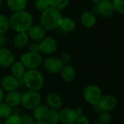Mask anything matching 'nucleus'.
Instances as JSON below:
<instances>
[{
  "instance_id": "38",
  "label": "nucleus",
  "mask_w": 124,
  "mask_h": 124,
  "mask_svg": "<svg viewBox=\"0 0 124 124\" xmlns=\"http://www.w3.org/2000/svg\"><path fill=\"white\" fill-rule=\"evenodd\" d=\"M7 41V38L4 33H0V46H4Z\"/></svg>"
},
{
  "instance_id": "10",
  "label": "nucleus",
  "mask_w": 124,
  "mask_h": 124,
  "mask_svg": "<svg viewBox=\"0 0 124 124\" xmlns=\"http://www.w3.org/2000/svg\"><path fill=\"white\" fill-rule=\"evenodd\" d=\"M96 9L97 13L105 17H110L114 12L111 0H101L96 4Z\"/></svg>"
},
{
  "instance_id": "44",
  "label": "nucleus",
  "mask_w": 124,
  "mask_h": 124,
  "mask_svg": "<svg viewBox=\"0 0 124 124\" xmlns=\"http://www.w3.org/2000/svg\"><path fill=\"white\" fill-rule=\"evenodd\" d=\"M1 1L0 0V7H1Z\"/></svg>"
},
{
  "instance_id": "30",
  "label": "nucleus",
  "mask_w": 124,
  "mask_h": 124,
  "mask_svg": "<svg viewBox=\"0 0 124 124\" xmlns=\"http://www.w3.org/2000/svg\"><path fill=\"white\" fill-rule=\"evenodd\" d=\"M35 7L37 10L40 12H44L49 7V5L47 0H36L35 2Z\"/></svg>"
},
{
  "instance_id": "34",
  "label": "nucleus",
  "mask_w": 124,
  "mask_h": 124,
  "mask_svg": "<svg viewBox=\"0 0 124 124\" xmlns=\"http://www.w3.org/2000/svg\"><path fill=\"white\" fill-rule=\"evenodd\" d=\"M28 52H36L39 53L40 52V46L39 42H34L29 45L28 46Z\"/></svg>"
},
{
  "instance_id": "41",
  "label": "nucleus",
  "mask_w": 124,
  "mask_h": 124,
  "mask_svg": "<svg viewBox=\"0 0 124 124\" xmlns=\"http://www.w3.org/2000/svg\"><path fill=\"white\" fill-rule=\"evenodd\" d=\"M91 1H92L94 4H98L101 0H91Z\"/></svg>"
},
{
  "instance_id": "23",
  "label": "nucleus",
  "mask_w": 124,
  "mask_h": 124,
  "mask_svg": "<svg viewBox=\"0 0 124 124\" xmlns=\"http://www.w3.org/2000/svg\"><path fill=\"white\" fill-rule=\"evenodd\" d=\"M59 27L65 32H70L75 29L76 23L72 18L69 17H62L59 24Z\"/></svg>"
},
{
  "instance_id": "32",
  "label": "nucleus",
  "mask_w": 124,
  "mask_h": 124,
  "mask_svg": "<svg viewBox=\"0 0 124 124\" xmlns=\"http://www.w3.org/2000/svg\"><path fill=\"white\" fill-rule=\"evenodd\" d=\"M20 120L22 124H34L36 121L33 115H31L29 113L23 114L22 116H20Z\"/></svg>"
},
{
  "instance_id": "25",
  "label": "nucleus",
  "mask_w": 124,
  "mask_h": 124,
  "mask_svg": "<svg viewBox=\"0 0 124 124\" xmlns=\"http://www.w3.org/2000/svg\"><path fill=\"white\" fill-rule=\"evenodd\" d=\"M13 108L10 107L5 102L0 103V118H7L11 115H12Z\"/></svg>"
},
{
  "instance_id": "26",
  "label": "nucleus",
  "mask_w": 124,
  "mask_h": 124,
  "mask_svg": "<svg viewBox=\"0 0 124 124\" xmlns=\"http://www.w3.org/2000/svg\"><path fill=\"white\" fill-rule=\"evenodd\" d=\"M49 7L56 9L57 10H61L67 7L69 4V0H47Z\"/></svg>"
},
{
  "instance_id": "13",
  "label": "nucleus",
  "mask_w": 124,
  "mask_h": 124,
  "mask_svg": "<svg viewBox=\"0 0 124 124\" xmlns=\"http://www.w3.org/2000/svg\"><path fill=\"white\" fill-rule=\"evenodd\" d=\"M15 62L13 53L7 48L0 49V66L4 68L10 67Z\"/></svg>"
},
{
  "instance_id": "37",
  "label": "nucleus",
  "mask_w": 124,
  "mask_h": 124,
  "mask_svg": "<svg viewBox=\"0 0 124 124\" xmlns=\"http://www.w3.org/2000/svg\"><path fill=\"white\" fill-rule=\"evenodd\" d=\"M92 110H93L94 113H97L100 114V113H101L102 112V110L100 109V108L98 103H97V104H95V105H92Z\"/></svg>"
},
{
  "instance_id": "15",
  "label": "nucleus",
  "mask_w": 124,
  "mask_h": 124,
  "mask_svg": "<svg viewBox=\"0 0 124 124\" xmlns=\"http://www.w3.org/2000/svg\"><path fill=\"white\" fill-rule=\"evenodd\" d=\"M28 36L36 42H40L43 39L45 38L46 31L41 25L31 26L28 31Z\"/></svg>"
},
{
  "instance_id": "11",
  "label": "nucleus",
  "mask_w": 124,
  "mask_h": 124,
  "mask_svg": "<svg viewBox=\"0 0 124 124\" xmlns=\"http://www.w3.org/2000/svg\"><path fill=\"white\" fill-rule=\"evenodd\" d=\"M39 46L40 52L46 54H49L54 52L57 49V41L52 37H46L39 42Z\"/></svg>"
},
{
  "instance_id": "28",
  "label": "nucleus",
  "mask_w": 124,
  "mask_h": 124,
  "mask_svg": "<svg viewBox=\"0 0 124 124\" xmlns=\"http://www.w3.org/2000/svg\"><path fill=\"white\" fill-rule=\"evenodd\" d=\"M111 119L112 116L110 114V112L104 111L99 114L97 122L101 124H109L111 121Z\"/></svg>"
},
{
  "instance_id": "3",
  "label": "nucleus",
  "mask_w": 124,
  "mask_h": 124,
  "mask_svg": "<svg viewBox=\"0 0 124 124\" xmlns=\"http://www.w3.org/2000/svg\"><path fill=\"white\" fill-rule=\"evenodd\" d=\"M22 79L24 86H25L29 90L39 92L44 85V76L37 69L25 70Z\"/></svg>"
},
{
  "instance_id": "18",
  "label": "nucleus",
  "mask_w": 124,
  "mask_h": 124,
  "mask_svg": "<svg viewBox=\"0 0 124 124\" xmlns=\"http://www.w3.org/2000/svg\"><path fill=\"white\" fill-rule=\"evenodd\" d=\"M80 20H81V24L84 27L92 28L95 25L97 19L93 12L86 10V11L83 12V13L81 14Z\"/></svg>"
},
{
  "instance_id": "14",
  "label": "nucleus",
  "mask_w": 124,
  "mask_h": 124,
  "mask_svg": "<svg viewBox=\"0 0 124 124\" xmlns=\"http://www.w3.org/2000/svg\"><path fill=\"white\" fill-rule=\"evenodd\" d=\"M46 105L52 110H58L62 105V100L61 97L54 92L49 93L46 97Z\"/></svg>"
},
{
  "instance_id": "33",
  "label": "nucleus",
  "mask_w": 124,
  "mask_h": 124,
  "mask_svg": "<svg viewBox=\"0 0 124 124\" xmlns=\"http://www.w3.org/2000/svg\"><path fill=\"white\" fill-rule=\"evenodd\" d=\"M60 60H61V62L63 64V65H68L70 62L71 57H70V54H68L67 52H65V53H62L60 55Z\"/></svg>"
},
{
  "instance_id": "8",
  "label": "nucleus",
  "mask_w": 124,
  "mask_h": 124,
  "mask_svg": "<svg viewBox=\"0 0 124 124\" xmlns=\"http://www.w3.org/2000/svg\"><path fill=\"white\" fill-rule=\"evenodd\" d=\"M98 105L102 112H110L116 108L117 105V100L113 95L111 94L102 95L98 102Z\"/></svg>"
},
{
  "instance_id": "2",
  "label": "nucleus",
  "mask_w": 124,
  "mask_h": 124,
  "mask_svg": "<svg viewBox=\"0 0 124 124\" xmlns=\"http://www.w3.org/2000/svg\"><path fill=\"white\" fill-rule=\"evenodd\" d=\"M62 17V16L60 10L49 7L41 13L40 18V25L45 31L54 30L59 27V24Z\"/></svg>"
},
{
  "instance_id": "19",
  "label": "nucleus",
  "mask_w": 124,
  "mask_h": 124,
  "mask_svg": "<svg viewBox=\"0 0 124 124\" xmlns=\"http://www.w3.org/2000/svg\"><path fill=\"white\" fill-rule=\"evenodd\" d=\"M49 108L46 105L39 104L33 110V116L36 121H44Z\"/></svg>"
},
{
  "instance_id": "1",
  "label": "nucleus",
  "mask_w": 124,
  "mask_h": 124,
  "mask_svg": "<svg viewBox=\"0 0 124 124\" xmlns=\"http://www.w3.org/2000/svg\"><path fill=\"white\" fill-rule=\"evenodd\" d=\"M9 27L15 31L27 32L32 26L33 17L31 14L25 10L14 12L9 18Z\"/></svg>"
},
{
  "instance_id": "5",
  "label": "nucleus",
  "mask_w": 124,
  "mask_h": 124,
  "mask_svg": "<svg viewBox=\"0 0 124 124\" xmlns=\"http://www.w3.org/2000/svg\"><path fill=\"white\" fill-rule=\"evenodd\" d=\"M20 62L25 69H37L41 64L42 58L39 53L28 52L20 55Z\"/></svg>"
},
{
  "instance_id": "43",
  "label": "nucleus",
  "mask_w": 124,
  "mask_h": 124,
  "mask_svg": "<svg viewBox=\"0 0 124 124\" xmlns=\"http://www.w3.org/2000/svg\"><path fill=\"white\" fill-rule=\"evenodd\" d=\"M0 124H1V118H0Z\"/></svg>"
},
{
  "instance_id": "9",
  "label": "nucleus",
  "mask_w": 124,
  "mask_h": 124,
  "mask_svg": "<svg viewBox=\"0 0 124 124\" xmlns=\"http://www.w3.org/2000/svg\"><path fill=\"white\" fill-rule=\"evenodd\" d=\"M0 84H1L0 86L1 87V89L7 92L16 91L19 87L18 79L15 78L12 75L4 76L1 79Z\"/></svg>"
},
{
  "instance_id": "39",
  "label": "nucleus",
  "mask_w": 124,
  "mask_h": 124,
  "mask_svg": "<svg viewBox=\"0 0 124 124\" xmlns=\"http://www.w3.org/2000/svg\"><path fill=\"white\" fill-rule=\"evenodd\" d=\"M4 97V90H3V89H1V87L0 86V103L3 102Z\"/></svg>"
},
{
  "instance_id": "40",
  "label": "nucleus",
  "mask_w": 124,
  "mask_h": 124,
  "mask_svg": "<svg viewBox=\"0 0 124 124\" xmlns=\"http://www.w3.org/2000/svg\"><path fill=\"white\" fill-rule=\"evenodd\" d=\"M34 124H48L45 121H36Z\"/></svg>"
},
{
  "instance_id": "35",
  "label": "nucleus",
  "mask_w": 124,
  "mask_h": 124,
  "mask_svg": "<svg viewBox=\"0 0 124 124\" xmlns=\"http://www.w3.org/2000/svg\"><path fill=\"white\" fill-rule=\"evenodd\" d=\"M74 124H90V122L89 119L84 115H83L81 116L78 117Z\"/></svg>"
},
{
  "instance_id": "6",
  "label": "nucleus",
  "mask_w": 124,
  "mask_h": 124,
  "mask_svg": "<svg viewBox=\"0 0 124 124\" xmlns=\"http://www.w3.org/2000/svg\"><path fill=\"white\" fill-rule=\"evenodd\" d=\"M84 100L91 105L97 104L102 97V89L97 85L90 84L85 87L83 92Z\"/></svg>"
},
{
  "instance_id": "36",
  "label": "nucleus",
  "mask_w": 124,
  "mask_h": 124,
  "mask_svg": "<svg viewBox=\"0 0 124 124\" xmlns=\"http://www.w3.org/2000/svg\"><path fill=\"white\" fill-rule=\"evenodd\" d=\"M73 110H74L75 113L77 115V116H78V117L83 116V115H84V109H83L82 108H81V107L76 108L75 109H73Z\"/></svg>"
},
{
  "instance_id": "20",
  "label": "nucleus",
  "mask_w": 124,
  "mask_h": 124,
  "mask_svg": "<svg viewBox=\"0 0 124 124\" xmlns=\"http://www.w3.org/2000/svg\"><path fill=\"white\" fill-rule=\"evenodd\" d=\"M14 45L17 49L24 48L28 43V35L26 32H19L14 38Z\"/></svg>"
},
{
  "instance_id": "12",
  "label": "nucleus",
  "mask_w": 124,
  "mask_h": 124,
  "mask_svg": "<svg viewBox=\"0 0 124 124\" xmlns=\"http://www.w3.org/2000/svg\"><path fill=\"white\" fill-rule=\"evenodd\" d=\"M60 121L63 124H74L78 118L77 115L75 113L73 109L65 108L59 112Z\"/></svg>"
},
{
  "instance_id": "42",
  "label": "nucleus",
  "mask_w": 124,
  "mask_h": 124,
  "mask_svg": "<svg viewBox=\"0 0 124 124\" xmlns=\"http://www.w3.org/2000/svg\"><path fill=\"white\" fill-rule=\"evenodd\" d=\"M93 124H100V123H98V122H95V123H94Z\"/></svg>"
},
{
  "instance_id": "4",
  "label": "nucleus",
  "mask_w": 124,
  "mask_h": 124,
  "mask_svg": "<svg viewBox=\"0 0 124 124\" xmlns=\"http://www.w3.org/2000/svg\"><path fill=\"white\" fill-rule=\"evenodd\" d=\"M41 97L39 92L28 90L21 94L20 105L26 110H33L41 104Z\"/></svg>"
},
{
  "instance_id": "29",
  "label": "nucleus",
  "mask_w": 124,
  "mask_h": 124,
  "mask_svg": "<svg viewBox=\"0 0 124 124\" xmlns=\"http://www.w3.org/2000/svg\"><path fill=\"white\" fill-rule=\"evenodd\" d=\"M111 1H112L114 11H116L120 14H124V0H111Z\"/></svg>"
},
{
  "instance_id": "17",
  "label": "nucleus",
  "mask_w": 124,
  "mask_h": 124,
  "mask_svg": "<svg viewBox=\"0 0 124 124\" xmlns=\"http://www.w3.org/2000/svg\"><path fill=\"white\" fill-rule=\"evenodd\" d=\"M60 75L64 81L67 83H70L74 81L76 78V71L72 65H63L60 70Z\"/></svg>"
},
{
  "instance_id": "7",
  "label": "nucleus",
  "mask_w": 124,
  "mask_h": 124,
  "mask_svg": "<svg viewBox=\"0 0 124 124\" xmlns=\"http://www.w3.org/2000/svg\"><path fill=\"white\" fill-rule=\"evenodd\" d=\"M44 67L48 73L56 74L60 72L63 67V64L60 58L56 57H49L45 60L44 62Z\"/></svg>"
},
{
  "instance_id": "16",
  "label": "nucleus",
  "mask_w": 124,
  "mask_h": 124,
  "mask_svg": "<svg viewBox=\"0 0 124 124\" xmlns=\"http://www.w3.org/2000/svg\"><path fill=\"white\" fill-rule=\"evenodd\" d=\"M4 102L9 105L10 107L16 108L20 105L21 102V94L17 91H12L7 92L6 96L4 97Z\"/></svg>"
},
{
  "instance_id": "31",
  "label": "nucleus",
  "mask_w": 124,
  "mask_h": 124,
  "mask_svg": "<svg viewBox=\"0 0 124 124\" xmlns=\"http://www.w3.org/2000/svg\"><path fill=\"white\" fill-rule=\"evenodd\" d=\"M4 124H22L20 116L18 115L12 114L9 117L5 119Z\"/></svg>"
},
{
  "instance_id": "22",
  "label": "nucleus",
  "mask_w": 124,
  "mask_h": 124,
  "mask_svg": "<svg viewBox=\"0 0 124 124\" xmlns=\"http://www.w3.org/2000/svg\"><path fill=\"white\" fill-rule=\"evenodd\" d=\"M7 4L9 8L15 12H20L25 10L27 4L26 0H7Z\"/></svg>"
},
{
  "instance_id": "21",
  "label": "nucleus",
  "mask_w": 124,
  "mask_h": 124,
  "mask_svg": "<svg viewBox=\"0 0 124 124\" xmlns=\"http://www.w3.org/2000/svg\"><path fill=\"white\" fill-rule=\"evenodd\" d=\"M11 75L17 79L22 78L25 73V68L20 62H15L11 66Z\"/></svg>"
},
{
  "instance_id": "24",
  "label": "nucleus",
  "mask_w": 124,
  "mask_h": 124,
  "mask_svg": "<svg viewBox=\"0 0 124 124\" xmlns=\"http://www.w3.org/2000/svg\"><path fill=\"white\" fill-rule=\"evenodd\" d=\"M44 121L48 124H58L60 122L59 112L57 110L49 109Z\"/></svg>"
},
{
  "instance_id": "27",
  "label": "nucleus",
  "mask_w": 124,
  "mask_h": 124,
  "mask_svg": "<svg viewBox=\"0 0 124 124\" xmlns=\"http://www.w3.org/2000/svg\"><path fill=\"white\" fill-rule=\"evenodd\" d=\"M9 28V18L4 15H0V33H5Z\"/></svg>"
}]
</instances>
